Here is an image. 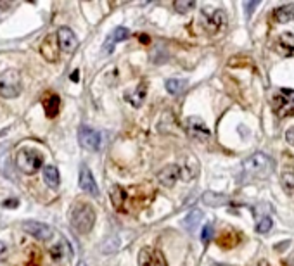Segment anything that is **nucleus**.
<instances>
[{
  "label": "nucleus",
  "instance_id": "1",
  "mask_svg": "<svg viewBox=\"0 0 294 266\" xmlns=\"http://www.w3.org/2000/svg\"><path fill=\"white\" fill-rule=\"evenodd\" d=\"M69 220H71V226L78 233L85 235L95 225V209L87 202H78L73 206Z\"/></svg>",
  "mask_w": 294,
  "mask_h": 266
},
{
  "label": "nucleus",
  "instance_id": "2",
  "mask_svg": "<svg viewBox=\"0 0 294 266\" xmlns=\"http://www.w3.org/2000/svg\"><path fill=\"white\" fill-rule=\"evenodd\" d=\"M274 169V161L263 152H256L243 164V171L248 178H266Z\"/></svg>",
  "mask_w": 294,
  "mask_h": 266
},
{
  "label": "nucleus",
  "instance_id": "3",
  "mask_svg": "<svg viewBox=\"0 0 294 266\" xmlns=\"http://www.w3.org/2000/svg\"><path fill=\"white\" fill-rule=\"evenodd\" d=\"M16 166L26 175H33L43 166L42 152L37 149H30V147H23L16 154Z\"/></svg>",
  "mask_w": 294,
  "mask_h": 266
},
{
  "label": "nucleus",
  "instance_id": "4",
  "mask_svg": "<svg viewBox=\"0 0 294 266\" xmlns=\"http://www.w3.org/2000/svg\"><path fill=\"white\" fill-rule=\"evenodd\" d=\"M272 111L279 117H287L294 114V90L280 88L272 99Z\"/></svg>",
  "mask_w": 294,
  "mask_h": 266
},
{
  "label": "nucleus",
  "instance_id": "5",
  "mask_svg": "<svg viewBox=\"0 0 294 266\" xmlns=\"http://www.w3.org/2000/svg\"><path fill=\"white\" fill-rule=\"evenodd\" d=\"M21 75L16 69H7L0 75V95L6 99H14L21 94Z\"/></svg>",
  "mask_w": 294,
  "mask_h": 266
},
{
  "label": "nucleus",
  "instance_id": "6",
  "mask_svg": "<svg viewBox=\"0 0 294 266\" xmlns=\"http://www.w3.org/2000/svg\"><path fill=\"white\" fill-rule=\"evenodd\" d=\"M78 142L83 149L90 152H97L100 149V133L90 126H82L78 130Z\"/></svg>",
  "mask_w": 294,
  "mask_h": 266
},
{
  "label": "nucleus",
  "instance_id": "7",
  "mask_svg": "<svg viewBox=\"0 0 294 266\" xmlns=\"http://www.w3.org/2000/svg\"><path fill=\"white\" fill-rule=\"evenodd\" d=\"M139 266H168L163 252L154 247H144L139 252Z\"/></svg>",
  "mask_w": 294,
  "mask_h": 266
},
{
  "label": "nucleus",
  "instance_id": "8",
  "mask_svg": "<svg viewBox=\"0 0 294 266\" xmlns=\"http://www.w3.org/2000/svg\"><path fill=\"white\" fill-rule=\"evenodd\" d=\"M56 40H58V45L61 47V50L64 52H74L78 47L76 35H74L73 29L68 28V26H61L58 32H56Z\"/></svg>",
  "mask_w": 294,
  "mask_h": 266
},
{
  "label": "nucleus",
  "instance_id": "9",
  "mask_svg": "<svg viewBox=\"0 0 294 266\" xmlns=\"http://www.w3.org/2000/svg\"><path fill=\"white\" fill-rule=\"evenodd\" d=\"M24 232L35 237L37 241H50L54 237V230L49 225L40 223V221H26Z\"/></svg>",
  "mask_w": 294,
  "mask_h": 266
},
{
  "label": "nucleus",
  "instance_id": "10",
  "mask_svg": "<svg viewBox=\"0 0 294 266\" xmlns=\"http://www.w3.org/2000/svg\"><path fill=\"white\" fill-rule=\"evenodd\" d=\"M187 130H189V133L199 142H208L209 137H211V133H209L208 126L204 125V121L201 120V117H196V116H192L187 120Z\"/></svg>",
  "mask_w": 294,
  "mask_h": 266
},
{
  "label": "nucleus",
  "instance_id": "11",
  "mask_svg": "<svg viewBox=\"0 0 294 266\" xmlns=\"http://www.w3.org/2000/svg\"><path fill=\"white\" fill-rule=\"evenodd\" d=\"M80 189L85 192V194L92 195V197H97L99 195V185L95 182L94 175L87 166H82L80 169Z\"/></svg>",
  "mask_w": 294,
  "mask_h": 266
},
{
  "label": "nucleus",
  "instance_id": "12",
  "mask_svg": "<svg viewBox=\"0 0 294 266\" xmlns=\"http://www.w3.org/2000/svg\"><path fill=\"white\" fill-rule=\"evenodd\" d=\"M180 176H182V168H180L178 164H168V166L159 171L157 180H159L161 185H165V187H173L175 183L178 182Z\"/></svg>",
  "mask_w": 294,
  "mask_h": 266
},
{
  "label": "nucleus",
  "instance_id": "13",
  "mask_svg": "<svg viewBox=\"0 0 294 266\" xmlns=\"http://www.w3.org/2000/svg\"><path fill=\"white\" fill-rule=\"evenodd\" d=\"M40 52L43 57L50 61V63L59 59V47H58V40H56V35H50V37H47L45 40H43Z\"/></svg>",
  "mask_w": 294,
  "mask_h": 266
},
{
  "label": "nucleus",
  "instance_id": "14",
  "mask_svg": "<svg viewBox=\"0 0 294 266\" xmlns=\"http://www.w3.org/2000/svg\"><path fill=\"white\" fill-rule=\"evenodd\" d=\"M206 29L211 33H218L220 29L223 28V26L227 24V14L225 11H222V9H217V11L213 12L211 16L206 19Z\"/></svg>",
  "mask_w": 294,
  "mask_h": 266
},
{
  "label": "nucleus",
  "instance_id": "15",
  "mask_svg": "<svg viewBox=\"0 0 294 266\" xmlns=\"http://www.w3.org/2000/svg\"><path fill=\"white\" fill-rule=\"evenodd\" d=\"M42 106L43 111H45L47 117H56L59 112V106H61V99L58 94H47L45 97L42 99Z\"/></svg>",
  "mask_w": 294,
  "mask_h": 266
},
{
  "label": "nucleus",
  "instance_id": "16",
  "mask_svg": "<svg viewBox=\"0 0 294 266\" xmlns=\"http://www.w3.org/2000/svg\"><path fill=\"white\" fill-rule=\"evenodd\" d=\"M277 50L286 57H292L294 55V35L292 33H282L277 40Z\"/></svg>",
  "mask_w": 294,
  "mask_h": 266
},
{
  "label": "nucleus",
  "instance_id": "17",
  "mask_svg": "<svg viewBox=\"0 0 294 266\" xmlns=\"http://www.w3.org/2000/svg\"><path fill=\"white\" fill-rule=\"evenodd\" d=\"M109 195H111V204L116 211H123L126 204V190L121 189L120 185H113L111 190H109Z\"/></svg>",
  "mask_w": 294,
  "mask_h": 266
},
{
  "label": "nucleus",
  "instance_id": "18",
  "mask_svg": "<svg viewBox=\"0 0 294 266\" xmlns=\"http://www.w3.org/2000/svg\"><path fill=\"white\" fill-rule=\"evenodd\" d=\"M128 35H130V32H128V29H126V28H123V26H120V28H116L115 32H113L111 37L108 38V42L104 43L102 52H104V54H109V52L115 49V43L123 42V40H125V38H128Z\"/></svg>",
  "mask_w": 294,
  "mask_h": 266
},
{
  "label": "nucleus",
  "instance_id": "19",
  "mask_svg": "<svg viewBox=\"0 0 294 266\" xmlns=\"http://www.w3.org/2000/svg\"><path fill=\"white\" fill-rule=\"evenodd\" d=\"M229 197L223 194H217V192H204L203 195V202L206 206L209 208H220V206H225V204H229Z\"/></svg>",
  "mask_w": 294,
  "mask_h": 266
},
{
  "label": "nucleus",
  "instance_id": "20",
  "mask_svg": "<svg viewBox=\"0 0 294 266\" xmlns=\"http://www.w3.org/2000/svg\"><path fill=\"white\" fill-rule=\"evenodd\" d=\"M274 17L279 23H289L294 19V4H286V6H280L275 9Z\"/></svg>",
  "mask_w": 294,
  "mask_h": 266
},
{
  "label": "nucleus",
  "instance_id": "21",
  "mask_svg": "<svg viewBox=\"0 0 294 266\" xmlns=\"http://www.w3.org/2000/svg\"><path fill=\"white\" fill-rule=\"evenodd\" d=\"M43 180H45L47 185L50 187V189H58L59 187V171L56 166H45L43 168Z\"/></svg>",
  "mask_w": 294,
  "mask_h": 266
},
{
  "label": "nucleus",
  "instance_id": "22",
  "mask_svg": "<svg viewBox=\"0 0 294 266\" xmlns=\"http://www.w3.org/2000/svg\"><path fill=\"white\" fill-rule=\"evenodd\" d=\"M146 83H140L137 88H135V92H131V94H126L125 99L128 100V102L131 104L133 107H139L140 104H142L144 97H146Z\"/></svg>",
  "mask_w": 294,
  "mask_h": 266
},
{
  "label": "nucleus",
  "instance_id": "23",
  "mask_svg": "<svg viewBox=\"0 0 294 266\" xmlns=\"http://www.w3.org/2000/svg\"><path fill=\"white\" fill-rule=\"evenodd\" d=\"M165 86H166V90H168V94L178 95V94H182V92L185 90L187 81L185 80H177V78H172V80L166 81Z\"/></svg>",
  "mask_w": 294,
  "mask_h": 266
},
{
  "label": "nucleus",
  "instance_id": "24",
  "mask_svg": "<svg viewBox=\"0 0 294 266\" xmlns=\"http://www.w3.org/2000/svg\"><path fill=\"white\" fill-rule=\"evenodd\" d=\"M237 242H239V239H237V235L234 232H225L218 237V246L223 247V249H230Z\"/></svg>",
  "mask_w": 294,
  "mask_h": 266
},
{
  "label": "nucleus",
  "instance_id": "25",
  "mask_svg": "<svg viewBox=\"0 0 294 266\" xmlns=\"http://www.w3.org/2000/svg\"><path fill=\"white\" fill-rule=\"evenodd\" d=\"M203 220V213L201 211H192V213H189V216L183 220V226H185L187 230H194V226L199 225V221Z\"/></svg>",
  "mask_w": 294,
  "mask_h": 266
},
{
  "label": "nucleus",
  "instance_id": "26",
  "mask_svg": "<svg viewBox=\"0 0 294 266\" xmlns=\"http://www.w3.org/2000/svg\"><path fill=\"white\" fill-rule=\"evenodd\" d=\"M175 6V11L180 12V14H185V12L192 11L196 7V2L194 0H175L173 2Z\"/></svg>",
  "mask_w": 294,
  "mask_h": 266
},
{
  "label": "nucleus",
  "instance_id": "27",
  "mask_svg": "<svg viewBox=\"0 0 294 266\" xmlns=\"http://www.w3.org/2000/svg\"><path fill=\"white\" fill-rule=\"evenodd\" d=\"M272 218H269V216H265V218H261L260 221H258V225H256V232L258 233H266L269 230L272 228Z\"/></svg>",
  "mask_w": 294,
  "mask_h": 266
},
{
  "label": "nucleus",
  "instance_id": "28",
  "mask_svg": "<svg viewBox=\"0 0 294 266\" xmlns=\"http://www.w3.org/2000/svg\"><path fill=\"white\" fill-rule=\"evenodd\" d=\"M282 182L287 189H294V169L292 168H284V175H282Z\"/></svg>",
  "mask_w": 294,
  "mask_h": 266
},
{
  "label": "nucleus",
  "instance_id": "29",
  "mask_svg": "<svg viewBox=\"0 0 294 266\" xmlns=\"http://www.w3.org/2000/svg\"><path fill=\"white\" fill-rule=\"evenodd\" d=\"M213 235V225H204L203 228V235H201V239H203V242H209V239H211Z\"/></svg>",
  "mask_w": 294,
  "mask_h": 266
},
{
  "label": "nucleus",
  "instance_id": "30",
  "mask_svg": "<svg viewBox=\"0 0 294 266\" xmlns=\"http://www.w3.org/2000/svg\"><path fill=\"white\" fill-rule=\"evenodd\" d=\"M244 6H246V11H248V16H251V12L254 11V7L258 6V2L256 0H253V2H246Z\"/></svg>",
  "mask_w": 294,
  "mask_h": 266
},
{
  "label": "nucleus",
  "instance_id": "31",
  "mask_svg": "<svg viewBox=\"0 0 294 266\" xmlns=\"http://www.w3.org/2000/svg\"><path fill=\"white\" fill-rule=\"evenodd\" d=\"M6 256H7V246H6V242L0 241V261L6 259Z\"/></svg>",
  "mask_w": 294,
  "mask_h": 266
},
{
  "label": "nucleus",
  "instance_id": "32",
  "mask_svg": "<svg viewBox=\"0 0 294 266\" xmlns=\"http://www.w3.org/2000/svg\"><path fill=\"white\" fill-rule=\"evenodd\" d=\"M286 140L291 143V145H294V128H289L286 132Z\"/></svg>",
  "mask_w": 294,
  "mask_h": 266
},
{
  "label": "nucleus",
  "instance_id": "33",
  "mask_svg": "<svg viewBox=\"0 0 294 266\" xmlns=\"http://www.w3.org/2000/svg\"><path fill=\"white\" fill-rule=\"evenodd\" d=\"M19 204V200L14 199V200H7V202H4V206H17Z\"/></svg>",
  "mask_w": 294,
  "mask_h": 266
},
{
  "label": "nucleus",
  "instance_id": "34",
  "mask_svg": "<svg viewBox=\"0 0 294 266\" xmlns=\"http://www.w3.org/2000/svg\"><path fill=\"white\" fill-rule=\"evenodd\" d=\"M71 80H73V81H78V69H74V71H73Z\"/></svg>",
  "mask_w": 294,
  "mask_h": 266
},
{
  "label": "nucleus",
  "instance_id": "35",
  "mask_svg": "<svg viewBox=\"0 0 294 266\" xmlns=\"http://www.w3.org/2000/svg\"><path fill=\"white\" fill-rule=\"evenodd\" d=\"M211 266H227V264H218V263H217V264H211Z\"/></svg>",
  "mask_w": 294,
  "mask_h": 266
}]
</instances>
